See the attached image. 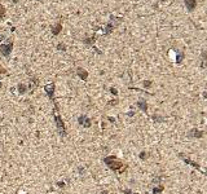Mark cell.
Instances as JSON below:
<instances>
[{
	"instance_id": "7a4b0ae2",
	"label": "cell",
	"mask_w": 207,
	"mask_h": 194,
	"mask_svg": "<svg viewBox=\"0 0 207 194\" xmlns=\"http://www.w3.org/2000/svg\"><path fill=\"white\" fill-rule=\"evenodd\" d=\"M53 118H54V124H56V128H57L60 136H62V137L66 136V126H65L64 119L58 114V106L57 105H54V109H53Z\"/></svg>"
},
{
	"instance_id": "d4e9b609",
	"label": "cell",
	"mask_w": 207,
	"mask_h": 194,
	"mask_svg": "<svg viewBox=\"0 0 207 194\" xmlns=\"http://www.w3.org/2000/svg\"><path fill=\"white\" fill-rule=\"evenodd\" d=\"M150 84H152L150 82H144V86H145L146 88H148V87H150Z\"/></svg>"
},
{
	"instance_id": "484cf974",
	"label": "cell",
	"mask_w": 207,
	"mask_h": 194,
	"mask_svg": "<svg viewBox=\"0 0 207 194\" xmlns=\"http://www.w3.org/2000/svg\"><path fill=\"white\" fill-rule=\"evenodd\" d=\"M108 119L110 120V122H112V123H114V122H115V119H114V118H112V117H109V118H108Z\"/></svg>"
},
{
	"instance_id": "5bb4252c",
	"label": "cell",
	"mask_w": 207,
	"mask_h": 194,
	"mask_svg": "<svg viewBox=\"0 0 207 194\" xmlns=\"http://www.w3.org/2000/svg\"><path fill=\"white\" fill-rule=\"evenodd\" d=\"M184 161H185V162H186V163L189 164V166H193V167H195V168H198V170H202V168H201V167H199V166H198V164L195 163V162H193V161H190V159H186V158H185V159H184Z\"/></svg>"
},
{
	"instance_id": "ffe728a7",
	"label": "cell",
	"mask_w": 207,
	"mask_h": 194,
	"mask_svg": "<svg viewBox=\"0 0 207 194\" xmlns=\"http://www.w3.org/2000/svg\"><path fill=\"white\" fill-rule=\"evenodd\" d=\"M140 158H141V159H146V158H148V153L143 151V153L140 154Z\"/></svg>"
},
{
	"instance_id": "9c48e42d",
	"label": "cell",
	"mask_w": 207,
	"mask_h": 194,
	"mask_svg": "<svg viewBox=\"0 0 207 194\" xmlns=\"http://www.w3.org/2000/svg\"><path fill=\"white\" fill-rule=\"evenodd\" d=\"M17 91H18V93L19 94H25L29 88H27V86L26 84H23V83H18V86H17Z\"/></svg>"
},
{
	"instance_id": "52a82bcc",
	"label": "cell",
	"mask_w": 207,
	"mask_h": 194,
	"mask_svg": "<svg viewBox=\"0 0 207 194\" xmlns=\"http://www.w3.org/2000/svg\"><path fill=\"white\" fill-rule=\"evenodd\" d=\"M184 3H185V7H186V9L189 12L194 11L195 7H197V1L195 0H184Z\"/></svg>"
},
{
	"instance_id": "8fae6325",
	"label": "cell",
	"mask_w": 207,
	"mask_h": 194,
	"mask_svg": "<svg viewBox=\"0 0 207 194\" xmlns=\"http://www.w3.org/2000/svg\"><path fill=\"white\" fill-rule=\"evenodd\" d=\"M137 106L143 110L144 113H146L148 111V104H146V101H144V100H140V101H137Z\"/></svg>"
},
{
	"instance_id": "83f0119b",
	"label": "cell",
	"mask_w": 207,
	"mask_h": 194,
	"mask_svg": "<svg viewBox=\"0 0 207 194\" xmlns=\"http://www.w3.org/2000/svg\"><path fill=\"white\" fill-rule=\"evenodd\" d=\"M124 193H126V194H131V190H129V189H126V190H124Z\"/></svg>"
},
{
	"instance_id": "4dcf8cb0",
	"label": "cell",
	"mask_w": 207,
	"mask_h": 194,
	"mask_svg": "<svg viewBox=\"0 0 207 194\" xmlns=\"http://www.w3.org/2000/svg\"><path fill=\"white\" fill-rule=\"evenodd\" d=\"M133 194H137V193H133Z\"/></svg>"
},
{
	"instance_id": "4316f807",
	"label": "cell",
	"mask_w": 207,
	"mask_h": 194,
	"mask_svg": "<svg viewBox=\"0 0 207 194\" xmlns=\"http://www.w3.org/2000/svg\"><path fill=\"white\" fill-rule=\"evenodd\" d=\"M79 172L83 175V172H84V168H82V167H79Z\"/></svg>"
},
{
	"instance_id": "f1b7e54d",
	"label": "cell",
	"mask_w": 207,
	"mask_h": 194,
	"mask_svg": "<svg viewBox=\"0 0 207 194\" xmlns=\"http://www.w3.org/2000/svg\"><path fill=\"white\" fill-rule=\"evenodd\" d=\"M101 194H109V192H106V190H104V192H102V193Z\"/></svg>"
},
{
	"instance_id": "9a60e30c",
	"label": "cell",
	"mask_w": 207,
	"mask_h": 194,
	"mask_svg": "<svg viewBox=\"0 0 207 194\" xmlns=\"http://www.w3.org/2000/svg\"><path fill=\"white\" fill-rule=\"evenodd\" d=\"M160 181H162V177L160 176H155L154 179H153V184H154V186H157V185H159Z\"/></svg>"
},
{
	"instance_id": "3957f363",
	"label": "cell",
	"mask_w": 207,
	"mask_h": 194,
	"mask_svg": "<svg viewBox=\"0 0 207 194\" xmlns=\"http://www.w3.org/2000/svg\"><path fill=\"white\" fill-rule=\"evenodd\" d=\"M54 91H56V84L54 83H48L47 86H44V92L47 93L48 98L56 105V102H54Z\"/></svg>"
},
{
	"instance_id": "6da1fadb",
	"label": "cell",
	"mask_w": 207,
	"mask_h": 194,
	"mask_svg": "<svg viewBox=\"0 0 207 194\" xmlns=\"http://www.w3.org/2000/svg\"><path fill=\"white\" fill-rule=\"evenodd\" d=\"M104 163L106 164L110 170L115 171V172H123L126 170L124 164L122 163V161H119L117 157L114 155H110V157H105L104 158Z\"/></svg>"
},
{
	"instance_id": "30bf717a",
	"label": "cell",
	"mask_w": 207,
	"mask_h": 194,
	"mask_svg": "<svg viewBox=\"0 0 207 194\" xmlns=\"http://www.w3.org/2000/svg\"><path fill=\"white\" fill-rule=\"evenodd\" d=\"M61 30H62V25H61V23H56V25L52 27V34H53V35H58V34L61 32Z\"/></svg>"
},
{
	"instance_id": "e0dca14e",
	"label": "cell",
	"mask_w": 207,
	"mask_h": 194,
	"mask_svg": "<svg viewBox=\"0 0 207 194\" xmlns=\"http://www.w3.org/2000/svg\"><path fill=\"white\" fill-rule=\"evenodd\" d=\"M57 49L64 52V51H66V45H65L64 43H58V44H57Z\"/></svg>"
},
{
	"instance_id": "7c38bea8",
	"label": "cell",
	"mask_w": 207,
	"mask_h": 194,
	"mask_svg": "<svg viewBox=\"0 0 207 194\" xmlns=\"http://www.w3.org/2000/svg\"><path fill=\"white\" fill-rule=\"evenodd\" d=\"M190 136H193V137H197V138H201V137H202V136H203V132H201V131H198V130H195V128H194V130H191L190 131Z\"/></svg>"
},
{
	"instance_id": "7402d4cb",
	"label": "cell",
	"mask_w": 207,
	"mask_h": 194,
	"mask_svg": "<svg viewBox=\"0 0 207 194\" xmlns=\"http://www.w3.org/2000/svg\"><path fill=\"white\" fill-rule=\"evenodd\" d=\"M153 119L154 120H157V122H162V118H160V117H157V115H154V117H153Z\"/></svg>"
},
{
	"instance_id": "ac0fdd59",
	"label": "cell",
	"mask_w": 207,
	"mask_h": 194,
	"mask_svg": "<svg viewBox=\"0 0 207 194\" xmlns=\"http://www.w3.org/2000/svg\"><path fill=\"white\" fill-rule=\"evenodd\" d=\"M175 58H176V62H177V63H180L181 61L184 60V54H181V53H179V54L176 56Z\"/></svg>"
},
{
	"instance_id": "d6986e66",
	"label": "cell",
	"mask_w": 207,
	"mask_h": 194,
	"mask_svg": "<svg viewBox=\"0 0 207 194\" xmlns=\"http://www.w3.org/2000/svg\"><path fill=\"white\" fill-rule=\"evenodd\" d=\"M56 185H57L58 188H61V189H64L65 186H66V184H65V181H58V182H57Z\"/></svg>"
},
{
	"instance_id": "ba28073f",
	"label": "cell",
	"mask_w": 207,
	"mask_h": 194,
	"mask_svg": "<svg viewBox=\"0 0 207 194\" xmlns=\"http://www.w3.org/2000/svg\"><path fill=\"white\" fill-rule=\"evenodd\" d=\"M38 84H39V80H38L36 78H31V79H30V87H29L30 93H32V92H34V89H36Z\"/></svg>"
},
{
	"instance_id": "2e32d148",
	"label": "cell",
	"mask_w": 207,
	"mask_h": 194,
	"mask_svg": "<svg viewBox=\"0 0 207 194\" xmlns=\"http://www.w3.org/2000/svg\"><path fill=\"white\" fill-rule=\"evenodd\" d=\"M4 16H5V8H4V7L1 5V3H0V19H3Z\"/></svg>"
},
{
	"instance_id": "f546056e",
	"label": "cell",
	"mask_w": 207,
	"mask_h": 194,
	"mask_svg": "<svg viewBox=\"0 0 207 194\" xmlns=\"http://www.w3.org/2000/svg\"><path fill=\"white\" fill-rule=\"evenodd\" d=\"M1 88H3V83L0 82V89H1Z\"/></svg>"
},
{
	"instance_id": "cb8c5ba5",
	"label": "cell",
	"mask_w": 207,
	"mask_h": 194,
	"mask_svg": "<svg viewBox=\"0 0 207 194\" xmlns=\"http://www.w3.org/2000/svg\"><path fill=\"white\" fill-rule=\"evenodd\" d=\"M110 92H112L113 94H118V91L115 89V88H110Z\"/></svg>"
},
{
	"instance_id": "4fadbf2b",
	"label": "cell",
	"mask_w": 207,
	"mask_h": 194,
	"mask_svg": "<svg viewBox=\"0 0 207 194\" xmlns=\"http://www.w3.org/2000/svg\"><path fill=\"white\" fill-rule=\"evenodd\" d=\"M162 192H163V186H162V185L153 186V194H160Z\"/></svg>"
},
{
	"instance_id": "44dd1931",
	"label": "cell",
	"mask_w": 207,
	"mask_h": 194,
	"mask_svg": "<svg viewBox=\"0 0 207 194\" xmlns=\"http://www.w3.org/2000/svg\"><path fill=\"white\" fill-rule=\"evenodd\" d=\"M5 73H7V70H5V69L0 65V74H5Z\"/></svg>"
},
{
	"instance_id": "8992f818",
	"label": "cell",
	"mask_w": 207,
	"mask_h": 194,
	"mask_svg": "<svg viewBox=\"0 0 207 194\" xmlns=\"http://www.w3.org/2000/svg\"><path fill=\"white\" fill-rule=\"evenodd\" d=\"M77 75L80 78V80H87L88 79V71H85L84 69H82V67H78L77 69Z\"/></svg>"
},
{
	"instance_id": "5b68a950",
	"label": "cell",
	"mask_w": 207,
	"mask_h": 194,
	"mask_svg": "<svg viewBox=\"0 0 207 194\" xmlns=\"http://www.w3.org/2000/svg\"><path fill=\"white\" fill-rule=\"evenodd\" d=\"M78 123H79L82 127H84V128H89V127L92 126L91 119H89L87 115H80L79 118H78Z\"/></svg>"
},
{
	"instance_id": "277c9868",
	"label": "cell",
	"mask_w": 207,
	"mask_h": 194,
	"mask_svg": "<svg viewBox=\"0 0 207 194\" xmlns=\"http://www.w3.org/2000/svg\"><path fill=\"white\" fill-rule=\"evenodd\" d=\"M12 51H13V42H9V43H1L0 44V53L3 54V56H5V57H8L11 53H12Z\"/></svg>"
},
{
	"instance_id": "603a6c76",
	"label": "cell",
	"mask_w": 207,
	"mask_h": 194,
	"mask_svg": "<svg viewBox=\"0 0 207 194\" xmlns=\"http://www.w3.org/2000/svg\"><path fill=\"white\" fill-rule=\"evenodd\" d=\"M4 38H5V36L0 32V44H1V43H4Z\"/></svg>"
}]
</instances>
